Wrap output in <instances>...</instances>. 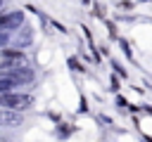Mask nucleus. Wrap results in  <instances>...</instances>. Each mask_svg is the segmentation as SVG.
I'll return each mask as SVG.
<instances>
[{
    "mask_svg": "<svg viewBox=\"0 0 152 142\" xmlns=\"http://www.w3.org/2000/svg\"><path fill=\"white\" fill-rule=\"evenodd\" d=\"M2 104L7 109H14V111H24L33 104V97L26 95V92H2Z\"/></svg>",
    "mask_w": 152,
    "mask_h": 142,
    "instance_id": "1",
    "label": "nucleus"
},
{
    "mask_svg": "<svg viewBox=\"0 0 152 142\" xmlns=\"http://www.w3.org/2000/svg\"><path fill=\"white\" fill-rule=\"evenodd\" d=\"M24 64V52H19V50H2V54H0V69H2V73H10V71H17L19 66Z\"/></svg>",
    "mask_w": 152,
    "mask_h": 142,
    "instance_id": "2",
    "label": "nucleus"
}]
</instances>
